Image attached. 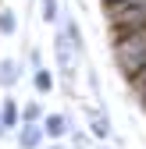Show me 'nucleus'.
I'll list each match as a JSON object with an SVG mask.
<instances>
[{"mask_svg":"<svg viewBox=\"0 0 146 149\" xmlns=\"http://www.w3.org/2000/svg\"><path fill=\"white\" fill-rule=\"evenodd\" d=\"M61 32H64V39L71 43V50H75V57H86V36H82V29H79V22H75V18H64Z\"/></svg>","mask_w":146,"mask_h":149,"instance_id":"nucleus-3","label":"nucleus"},{"mask_svg":"<svg viewBox=\"0 0 146 149\" xmlns=\"http://www.w3.org/2000/svg\"><path fill=\"white\" fill-rule=\"evenodd\" d=\"M32 89L39 92V96H50V92L57 89V78H53V71H50V68H43V64H39V68H32Z\"/></svg>","mask_w":146,"mask_h":149,"instance_id":"nucleus-4","label":"nucleus"},{"mask_svg":"<svg viewBox=\"0 0 146 149\" xmlns=\"http://www.w3.org/2000/svg\"><path fill=\"white\" fill-rule=\"evenodd\" d=\"M43 22L46 25L61 22V4H57V0H43Z\"/></svg>","mask_w":146,"mask_h":149,"instance_id":"nucleus-9","label":"nucleus"},{"mask_svg":"<svg viewBox=\"0 0 146 149\" xmlns=\"http://www.w3.org/2000/svg\"><path fill=\"white\" fill-rule=\"evenodd\" d=\"M18 32V18L11 7H0V36H14Z\"/></svg>","mask_w":146,"mask_h":149,"instance_id":"nucleus-8","label":"nucleus"},{"mask_svg":"<svg viewBox=\"0 0 146 149\" xmlns=\"http://www.w3.org/2000/svg\"><path fill=\"white\" fill-rule=\"evenodd\" d=\"M29 64L39 68V64H43V53H39V50H29Z\"/></svg>","mask_w":146,"mask_h":149,"instance_id":"nucleus-11","label":"nucleus"},{"mask_svg":"<svg viewBox=\"0 0 146 149\" xmlns=\"http://www.w3.org/2000/svg\"><path fill=\"white\" fill-rule=\"evenodd\" d=\"M103 7H114V4H128V0H100Z\"/></svg>","mask_w":146,"mask_h":149,"instance_id":"nucleus-12","label":"nucleus"},{"mask_svg":"<svg viewBox=\"0 0 146 149\" xmlns=\"http://www.w3.org/2000/svg\"><path fill=\"white\" fill-rule=\"evenodd\" d=\"M43 142H46L43 124H32V121H22V124H18V149H39Z\"/></svg>","mask_w":146,"mask_h":149,"instance_id":"nucleus-1","label":"nucleus"},{"mask_svg":"<svg viewBox=\"0 0 146 149\" xmlns=\"http://www.w3.org/2000/svg\"><path fill=\"white\" fill-rule=\"evenodd\" d=\"M7 132H11V128L4 124V117H0V139H7Z\"/></svg>","mask_w":146,"mask_h":149,"instance_id":"nucleus-13","label":"nucleus"},{"mask_svg":"<svg viewBox=\"0 0 146 149\" xmlns=\"http://www.w3.org/2000/svg\"><path fill=\"white\" fill-rule=\"evenodd\" d=\"M43 135L50 139V142H57V139H64L68 132H71V121H68V114H43Z\"/></svg>","mask_w":146,"mask_h":149,"instance_id":"nucleus-2","label":"nucleus"},{"mask_svg":"<svg viewBox=\"0 0 146 149\" xmlns=\"http://www.w3.org/2000/svg\"><path fill=\"white\" fill-rule=\"evenodd\" d=\"M50 149H64V146H57V142H53V146H50Z\"/></svg>","mask_w":146,"mask_h":149,"instance_id":"nucleus-14","label":"nucleus"},{"mask_svg":"<svg viewBox=\"0 0 146 149\" xmlns=\"http://www.w3.org/2000/svg\"><path fill=\"white\" fill-rule=\"evenodd\" d=\"M89 135L93 139H111L114 128H111V117L103 110H89Z\"/></svg>","mask_w":146,"mask_h":149,"instance_id":"nucleus-5","label":"nucleus"},{"mask_svg":"<svg viewBox=\"0 0 146 149\" xmlns=\"http://www.w3.org/2000/svg\"><path fill=\"white\" fill-rule=\"evenodd\" d=\"M22 121L39 124V121H43V107H39V103H25V107H22Z\"/></svg>","mask_w":146,"mask_h":149,"instance_id":"nucleus-10","label":"nucleus"},{"mask_svg":"<svg viewBox=\"0 0 146 149\" xmlns=\"http://www.w3.org/2000/svg\"><path fill=\"white\" fill-rule=\"evenodd\" d=\"M0 117H4L7 128H18V124H22V107H18L14 96H7L4 103H0Z\"/></svg>","mask_w":146,"mask_h":149,"instance_id":"nucleus-7","label":"nucleus"},{"mask_svg":"<svg viewBox=\"0 0 146 149\" xmlns=\"http://www.w3.org/2000/svg\"><path fill=\"white\" fill-rule=\"evenodd\" d=\"M18 78H22V64H18L14 57H4L0 61V89H14Z\"/></svg>","mask_w":146,"mask_h":149,"instance_id":"nucleus-6","label":"nucleus"}]
</instances>
